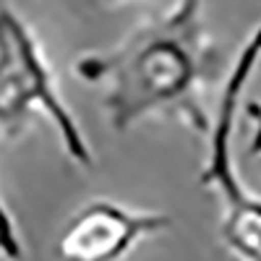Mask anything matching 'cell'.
Instances as JSON below:
<instances>
[{"label":"cell","mask_w":261,"mask_h":261,"mask_svg":"<svg viewBox=\"0 0 261 261\" xmlns=\"http://www.w3.org/2000/svg\"><path fill=\"white\" fill-rule=\"evenodd\" d=\"M246 113H248V120H251V125H253V130H251V144H248V151L253 157H258L261 154V102H248L246 105Z\"/></svg>","instance_id":"8992f818"},{"label":"cell","mask_w":261,"mask_h":261,"mask_svg":"<svg viewBox=\"0 0 261 261\" xmlns=\"http://www.w3.org/2000/svg\"><path fill=\"white\" fill-rule=\"evenodd\" d=\"M222 50L204 24V0H175L160 16L134 27L115 47L76 58L86 84H102V107L115 134L149 118H167L209 139L214 115L206 89L220 79Z\"/></svg>","instance_id":"6da1fadb"},{"label":"cell","mask_w":261,"mask_h":261,"mask_svg":"<svg viewBox=\"0 0 261 261\" xmlns=\"http://www.w3.org/2000/svg\"><path fill=\"white\" fill-rule=\"evenodd\" d=\"M261 63V24L248 34L246 45L238 53L235 63L225 76L220 107L214 115V128L206 139L209 151L199 172V183L222 204L220 214V238L225 248L238 261H261V196H253L235 172L232 136L235 120L241 113V97L246 84Z\"/></svg>","instance_id":"3957f363"},{"label":"cell","mask_w":261,"mask_h":261,"mask_svg":"<svg viewBox=\"0 0 261 261\" xmlns=\"http://www.w3.org/2000/svg\"><path fill=\"white\" fill-rule=\"evenodd\" d=\"M102 3H120V0H102Z\"/></svg>","instance_id":"52a82bcc"},{"label":"cell","mask_w":261,"mask_h":261,"mask_svg":"<svg viewBox=\"0 0 261 261\" xmlns=\"http://www.w3.org/2000/svg\"><path fill=\"white\" fill-rule=\"evenodd\" d=\"M0 256L6 261H21L24 258V243L16 227V220L11 209L6 206L3 196H0Z\"/></svg>","instance_id":"5b68a950"},{"label":"cell","mask_w":261,"mask_h":261,"mask_svg":"<svg viewBox=\"0 0 261 261\" xmlns=\"http://www.w3.org/2000/svg\"><path fill=\"white\" fill-rule=\"evenodd\" d=\"M45 115L73 165L89 170L94 151L76 115L58 92L53 68L34 29L13 8L0 6V139H16Z\"/></svg>","instance_id":"7a4b0ae2"},{"label":"cell","mask_w":261,"mask_h":261,"mask_svg":"<svg viewBox=\"0 0 261 261\" xmlns=\"http://www.w3.org/2000/svg\"><path fill=\"white\" fill-rule=\"evenodd\" d=\"M165 212L130 209L110 199L84 204L63 225L55 253L60 261H123L139 243L170 230Z\"/></svg>","instance_id":"277c9868"}]
</instances>
